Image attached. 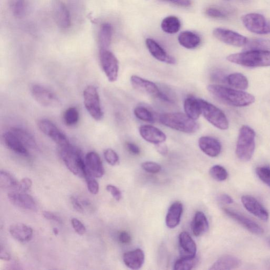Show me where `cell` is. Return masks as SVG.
<instances>
[{
	"instance_id": "obj_45",
	"label": "cell",
	"mask_w": 270,
	"mask_h": 270,
	"mask_svg": "<svg viewBox=\"0 0 270 270\" xmlns=\"http://www.w3.org/2000/svg\"><path fill=\"white\" fill-rule=\"evenodd\" d=\"M206 14L211 18L224 19L228 18L229 13L226 11L214 8H210L207 9Z\"/></svg>"
},
{
	"instance_id": "obj_28",
	"label": "cell",
	"mask_w": 270,
	"mask_h": 270,
	"mask_svg": "<svg viewBox=\"0 0 270 270\" xmlns=\"http://www.w3.org/2000/svg\"><path fill=\"white\" fill-rule=\"evenodd\" d=\"M209 224L206 215L201 212H197L193 218L192 230L196 236L205 234L209 230Z\"/></svg>"
},
{
	"instance_id": "obj_31",
	"label": "cell",
	"mask_w": 270,
	"mask_h": 270,
	"mask_svg": "<svg viewBox=\"0 0 270 270\" xmlns=\"http://www.w3.org/2000/svg\"><path fill=\"white\" fill-rule=\"evenodd\" d=\"M112 31V27L109 24H104L101 26L98 34L100 50L108 49L111 42Z\"/></svg>"
},
{
	"instance_id": "obj_50",
	"label": "cell",
	"mask_w": 270,
	"mask_h": 270,
	"mask_svg": "<svg viewBox=\"0 0 270 270\" xmlns=\"http://www.w3.org/2000/svg\"><path fill=\"white\" fill-rule=\"evenodd\" d=\"M43 216L48 220L53 221L60 224L62 223L61 218L53 212L44 211L43 212Z\"/></svg>"
},
{
	"instance_id": "obj_18",
	"label": "cell",
	"mask_w": 270,
	"mask_h": 270,
	"mask_svg": "<svg viewBox=\"0 0 270 270\" xmlns=\"http://www.w3.org/2000/svg\"><path fill=\"white\" fill-rule=\"evenodd\" d=\"M139 132L145 141L155 145L164 143L167 139L166 134L162 130L151 125L141 126Z\"/></svg>"
},
{
	"instance_id": "obj_20",
	"label": "cell",
	"mask_w": 270,
	"mask_h": 270,
	"mask_svg": "<svg viewBox=\"0 0 270 270\" xmlns=\"http://www.w3.org/2000/svg\"><path fill=\"white\" fill-rule=\"evenodd\" d=\"M198 143L200 150L210 157L216 158L221 153V144L215 138L202 137L199 138Z\"/></svg>"
},
{
	"instance_id": "obj_7",
	"label": "cell",
	"mask_w": 270,
	"mask_h": 270,
	"mask_svg": "<svg viewBox=\"0 0 270 270\" xmlns=\"http://www.w3.org/2000/svg\"><path fill=\"white\" fill-rule=\"evenodd\" d=\"M83 96L84 105L93 119L102 120L104 112L97 88L92 85L87 86L83 91Z\"/></svg>"
},
{
	"instance_id": "obj_34",
	"label": "cell",
	"mask_w": 270,
	"mask_h": 270,
	"mask_svg": "<svg viewBox=\"0 0 270 270\" xmlns=\"http://www.w3.org/2000/svg\"><path fill=\"white\" fill-rule=\"evenodd\" d=\"M181 25V22L176 16H169L162 21L161 27L165 32L174 34L179 31Z\"/></svg>"
},
{
	"instance_id": "obj_15",
	"label": "cell",
	"mask_w": 270,
	"mask_h": 270,
	"mask_svg": "<svg viewBox=\"0 0 270 270\" xmlns=\"http://www.w3.org/2000/svg\"><path fill=\"white\" fill-rule=\"evenodd\" d=\"M130 82L134 89L144 94L159 98L162 93L155 83L136 75L131 77Z\"/></svg>"
},
{
	"instance_id": "obj_38",
	"label": "cell",
	"mask_w": 270,
	"mask_h": 270,
	"mask_svg": "<svg viewBox=\"0 0 270 270\" xmlns=\"http://www.w3.org/2000/svg\"><path fill=\"white\" fill-rule=\"evenodd\" d=\"M63 121L68 126L76 125L79 120V112L76 107L68 108L63 114Z\"/></svg>"
},
{
	"instance_id": "obj_19",
	"label": "cell",
	"mask_w": 270,
	"mask_h": 270,
	"mask_svg": "<svg viewBox=\"0 0 270 270\" xmlns=\"http://www.w3.org/2000/svg\"><path fill=\"white\" fill-rule=\"evenodd\" d=\"M146 44L150 54L158 60L169 64H175L176 59L172 56L168 54L165 50L155 40L147 39Z\"/></svg>"
},
{
	"instance_id": "obj_51",
	"label": "cell",
	"mask_w": 270,
	"mask_h": 270,
	"mask_svg": "<svg viewBox=\"0 0 270 270\" xmlns=\"http://www.w3.org/2000/svg\"><path fill=\"white\" fill-rule=\"evenodd\" d=\"M118 240L124 244H128L131 241V236L129 233L126 231H122L118 235Z\"/></svg>"
},
{
	"instance_id": "obj_14",
	"label": "cell",
	"mask_w": 270,
	"mask_h": 270,
	"mask_svg": "<svg viewBox=\"0 0 270 270\" xmlns=\"http://www.w3.org/2000/svg\"><path fill=\"white\" fill-rule=\"evenodd\" d=\"M8 198L11 204L16 207L32 211L37 210L36 201L27 192H11L8 193Z\"/></svg>"
},
{
	"instance_id": "obj_16",
	"label": "cell",
	"mask_w": 270,
	"mask_h": 270,
	"mask_svg": "<svg viewBox=\"0 0 270 270\" xmlns=\"http://www.w3.org/2000/svg\"><path fill=\"white\" fill-rule=\"evenodd\" d=\"M241 201L244 208L253 215L263 221L268 220V212L256 198L250 195H244L241 198Z\"/></svg>"
},
{
	"instance_id": "obj_56",
	"label": "cell",
	"mask_w": 270,
	"mask_h": 270,
	"mask_svg": "<svg viewBox=\"0 0 270 270\" xmlns=\"http://www.w3.org/2000/svg\"><path fill=\"white\" fill-rule=\"evenodd\" d=\"M0 259L6 261H8L11 259L10 253L3 246H1V251H0Z\"/></svg>"
},
{
	"instance_id": "obj_25",
	"label": "cell",
	"mask_w": 270,
	"mask_h": 270,
	"mask_svg": "<svg viewBox=\"0 0 270 270\" xmlns=\"http://www.w3.org/2000/svg\"><path fill=\"white\" fill-rule=\"evenodd\" d=\"M9 232L12 237L21 243L30 241L33 236L32 229L23 223H17L12 225Z\"/></svg>"
},
{
	"instance_id": "obj_37",
	"label": "cell",
	"mask_w": 270,
	"mask_h": 270,
	"mask_svg": "<svg viewBox=\"0 0 270 270\" xmlns=\"http://www.w3.org/2000/svg\"><path fill=\"white\" fill-rule=\"evenodd\" d=\"M197 257H182L176 261L174 265L175 270H190L197 265Z\"/></svg>"
},
{
	"instance_id": "obj_5",
	"label": "cell",
	"mask_w": 270,
	"mask_h": 270,
	"mask_svg": "<svg viewBox=\"0 0 270 270\" xmlns=\"http://www.w3.org/2000/svg\"><path fill=\"white\" fill-rule=\"evenodd\" d=\"M256 132L251 127L243 126L240 129L236 154L243 162H248L254 154L256 148Z\"/></svg>"
},
{
	"instance_id": "obj_8",
	"label": "cell",
	"mask_w": 270,
	"mask_h": 270,
	"mask_svg": "<svg viewBox=\"0 0 270 270\" xmlns=\"http://www.w3.org/2000/svg\"><path fill=\"white\" fill-rule=\"evenodd\" d=\"M99 59L102 69L108 81L115 82L119 73V62L108 49L100 50Z\"/></svg>"
},
{
	"instance_id": "obj_1",
	"label": "cell",
	"mask_w": 270,
	"mask_h": 270,
	"mask_svg": "<svg viewBox=\"0 0 270 270\" xmlns=\"http://www.w3.org/2000/svg\"><path fill=\"white\" fill-rule=\"evenodd\" d=\"M207 89L215 98L230 106L246 107L255 101V97L250 94L219 84H210Z\"/></svg>"
},
{
	"instance_id": "obj_2",
	"label": "cell",
	"mask_w": 270,
	"mask_h": 270,
	"mask_svg": "<svg viewBox=\"0 0 270 270\" xmlns=\"http://www.w3.org/2000/svg\"><path fill=\"white\" fill-rule=\"evenodd\" d=\"M60 149L61 156L66 168L75 175L85 178L88 171L81 151L71 144Z\"/></svg>"
},
{
	"instance_id": "obj_27",
	"label": "cell",
	"mask_w": 270,
	"mask_h": 270,
	"mask_svg": "<svg viewBox=\"0 0 270 270\" xmlns=\"http://www.w3.org/2000/svg\"><path fill=\"white\" fill-rule=\"evenodd\" d=\"M241 261L237 257L226 255L219 258L210 268L212 270H230L238 267Z\"/></svg>"
},
{
	"instance_id": "obj_53",
	"label": "cell",
	"mask_w": 270,
	"mask_h": 270,
	"mask_svg": "<svg viewBox=\"0 0 270 270\" xmlns=\"http://www.w3.org/2000/svg\"><path fill=\"white\" fill-rule=\"evenodd\" d=\"M162 1L171 3L183 7H189L191 5V0H162Z\"/></svg>"
},
{
	"instance_id": "obj_42",
	"label": "cell",
	"mask_w": 270,
	"mask_h": 270,
	"mask_svg": "<svg viewBox=\"0 0 270 270\" xmlns=\"http://www.w3.org/2000/svg\"><path fill=\"white\" fill-rule=\"evenodd\" d=\"M256 173L261 181L270 187V167H259L257 168Z\"/></svg>"
},
{
	"instance_id": "obj_36",
	"label": "cell",
	"mask_w": 270,
	"mask_h": 270,
	"mask_svg": "<svg viewBox=\"0 0 270 270\" xmlns=\"http://www.w3.org/2000/svg\"><path fill=\"white\" fill-rule=\"evenodd\" d=\"M244 50L245 51H270V40L264 39L249 40L248 43L244 46Z\"/></svg>"
},
{
	"instance_id": "obj_23",
	"label": "cell",
	"mask_w": 270,
	"mask_h": 270,
	"mask_svg": "<svg viewBox=\"0 0 270 270\" xmlns=\"http://www.w3.org/2000/svg\"><path fill=\"white\" fill-rule=\"evenodd\" d=\"M179 250L182 257L196 256L197 247L196 243L187 232H183L179 235Z\"/></svg>"
},
{
	"instance_id": "obj_26",
	"label": "cell",
	"mask_w": 270,
	"mask_h": 270,
	"mask_svg": "<svg viewBox=\"0 0 270 270\" xmlns=\"http://www.w3.org/2000/svg\"><path fill=\"white\" fill-rule=\"evenodd\" d=\"M183 211V205L180 201L173 202L169 208L166 217V224L168 228L174 229L179 225Z\"/></svg>"
},
{
	"instance_id": "obj_59",
	"label": "cell",
	"mask_w": 270,
	"mask_h": 270,
	"mask_svg": "<svg viewBox=\"0 0 270 270\" xmlns=\"http://www.w3.org/2000/svg\"><path fill=\"white\" fill-rule=\"evenodd\" d=\"M53 232L56 235H57L59 234V231L58 229L56 228L53 229Z\"/></svg>"
},
{
	"instance_id": "obj_24",
	"label": "cell",
	"mask_w": 270,
	"mask_h": 270,
	"mask_svg": "<svg viewBox=\"0 0 270 270\" xmlns=\"http://www.w3.org/2000/svg\"><path fill=\"white\" fill-rule=\"evenodd\" d=\"M123 261L127 267L131 269H140L145 262V254L141 249L124 253Z\"/></svg>"
},
{
	"instance_id": "obj_13",
	"label": "cell",
	"mask_w": 270,
	"mask_h": 270,
	"mask_svg": "<svg viewBox=\"0 0 270 270\" xmlns=\"http://www.w3.org/2000/svg\"><path fill=\"white\" fill-rule=\"evenodd\" d=\"M52 8L57 26L62 29H69L72 24L71 15L64 4L61 0H53Z\"/></svg>"
},
{
	"instance_id": "obj_9",
	"label": "cell",
	"mask_w": 270,
	"mask_h": 270,
	"mask_svg": "<svg viewBox=\"0 0 270 270\" xmlns=\"http://www.w3.org/2000/svg\"><path fill=\"white\" fill-rule=\"evenodd\" d=\"M38 127L42 132L53 141L60 148L71 144L66 135L52 121L43 118L39 121Z\"/></svg>"
},
{
	"instance_id": "obj_44",
	"label": "cell",
	"mask_w": 270,
	"mask_h": 270,
	"mask_svg": "<svg viewBox=\"0 0 270 270\" xmlns=\"http://www.w3.org/2000/svg\"><path fill=\"white\" fill-rule=\"evenodd\" d=\"M104 156L106 162L111 166H115L119 163V156L112 149H105L104 151Z\"/></svg>"
},
{
	"instance_id": "obj_30",
	"label": "cell",
	"mask_w": 270,
	"mask_h": 270,
	"mask_svg": "<svg viewBox=\"0 0 270 270\" xmlns=\"http://www.w3.org/2000/svg\"><path fill=\"white\" fill-rule=\"evenodd\" d=\"M178 40L182 46L188 49H195L200 43V37L196 34L188 31L181 32Z\"/></svg>"
},
{
	"instance_id": "obj_6",
	"label": "cell",
	"mask_w": 270,
	"mask_h": 270,
	"mask_svg": "<svg viewBox=\"0 0 270 270\" xmlns=\"http://www.w3.org/2000/svg\"><path fill=\"white\" fill-rule=\"evenodd\" d=\"M201 114L214 127L221 130L229 128V122L224 113L204 99H199Z\"/></svg>"
},
{
	"instance_id": "obj_3",
	"label": "cell",
	"mask_w": 270,
	"mask_h": 270,
	"mask_svg": "<svg viewBox=\"0 0 270 270\" xmlns=\"http://www.w3.org/2000/svg\"><path fill=\"white\" fill-rule=\"evenodd\" d=\"M227 60L244 66L256 68L270 66V51L249 50L233 54Z\"/></svg>"
},
{
	"instance_id": "obj_22",
	"label": "cell",
	"mask_w": 270,
	"mask_h": 270,
	"mask_svg": "<svg viewBox=\"0 0 270 270\" xmlns=\"http://www.w3.org/2000/svg\"><path fill=\"white\" fill-rule=\"evenodd\" d=\"M3 139L6 146L16 154L23 156L29 155L28 148L10 130L4 133Z\"/></svg>"
},
{
	"instance_id": "obj_54",
	"label": "cell",
	"mask_w": 270,
	"mask_h": 270,
	"mask_svg": "<svg viewBox=\"0 0 270 270\" xmlns=\"http://www.w3.org/2000/svg\"><path fill=\"white\" fill-rule=\"evenodd\" d=\"M126 147L128 150L133 155H138L141 153V150L139 147L132 143H127Z\"/></svg>"
},
{
	"instance_id": "obj_17",
	"label": "cell",
	"mask_w": 270,
	"mask_h": 270,
	"mask_svg": "<svg viewBox=\"0 0 270 270\" xmlns=\"http://www.w3.org/2000/svg\"><path fill=\"white\" fill-rule=\"evenodd\" d=\"M223 210L228 216L238 222L252 233L256 235H261L263 233V229L258 224L249 218L233 210L226 208Z\"/></svg>"
},
{
	"instance_id": "obj_57",
	"label": "cell",
	"mask_w": 270,
	"mask_h": 270,
	"mask_svg": "<svg viewBox=\"0 0 270 270\" xmlns=\"http://www.w3.org/2000/svg\"><path fill=\"white\" fill-rule=\"evenodd\" d=\"M156 149L159 153L162 155H166L167 153V147L164 143L156 145Z\"/></svg>"
},
{
	"instance_id": "obj_43",
	"label": "cell",
	"mask_w": 270,
	"mask_h": 270,
	"mask_svg": "<svg viewBox=\"0 0 270 270\" xmlns=\"http://www.w3.org/2000/svg\"><path fill=\"white\" fill-rule=\"evenodd\" d=\"M84 179L86 181L87 188L89 192L94 195L97 194L99 191V185L95 179V177L88 172Z\"/></svg>"
},
{
	"instance_id": "obj_40",
	"label": "cell",
	"mask_w": 270,
	"mask_h": 270,
	"mask_svg": "<svg viewBox=\"0 0 270 270\" xmlns=\"http://www.w3.org/2000/svg\"><path fill=\"white\" fill-rule=\"evenodd\" d=\"M133 113L138 119L146 122L154 123V119L153 114L147 108L144 107H138L134 109Z\"/></svg>"
},
{
	"instance_id": "obj_33",
	"label": "cell",
	"mask_w": 270,
	"mask_h": 270,
	"mask_svg": "<svg viewBox=\"0 0 270 270\" xmlns=\"http://www.w3.org/2000/svg\"><path fill=\"white\" fill-rule=\"evenodd\" d=\"M227 82L232 87L241 90H245L249 86L248 79L240 73H234L229 75L227 78Z\"/></svg>"
},
{
	"instance_id": "obj_47",
	"label": "cell",
	"mask_w": 270,
	"mask_h": 270,
	"mask_svg": "<svg viewBox=\"0 0 270 270\" xmlns=\"http://www.w3.org/2000/svg\"><path fill=\"white\" fill-rule=\"evenodd\" d=\"M71 223L74 230L78 234L82 235L85 234L86 228L79 219L73 218L72 219Z\"/></svg>"
},
{
	"instance_id": "obj_52",
	"label": "cell",
	"mask_w": 270,
	"mask_h": 270,
	"mask_svg": "<svg viewBox=\"0 0 270 270\" xmlns=\"http://www.w3.org/2000/svg\"><path fill=\"white\" fill-rule=\"evenodd\" d=\"M71 202L74 209L77 212L83 213L84 212V208L82 206L80 200L79 198L72 196L71 198Z\"/></svg>"
},
{
	"instance_id": "obj_58",
	"label": "cell",
	"mask_w": 270,
	"mask_h": 270,
	"mask_svg": "<svg viewBox=\"0 0 270 270\" xmlns=\"http://www.w3.org/2000/svg\"><path fill=\"white\" fill-rule=\"evenodd\" d=\"M219 199L221 201L224 202V204L227 205H231L233 202L232 198L229 195L226 194L220 195L219 197Z\"/></svg>"
},
{
	"instance_id": "obj_35",
	"label": "cell",
	"mask_w": 270,
	"mask_h": 270,
	"mask_svg": "<svg viewBox=\"0 0 270 270\" xmlns=\"http://www.w3.org/2000/svg\"><path fill=\"white\" fill-rule=\"evenodd\" d=\"M19 183L11 173L2 171L0 173V186L5 190L18 189Z\"/></svg>"
},
{
	"instance_id": "obj_49",
	"label": "cell",
	"mask_w": 270,
	"mask_h": 270,
	"mask_svg": "<svg viewBox=\"0 0 270 270\" xmlns=\"http://www.w3.org/2000/svg\"><path fill=\"white\" fill-rule=\"evenodd\" d=\"M32 185V182L31 179L24 178L19 183L18 189L19 191L27 192L31 189Z\"/></svg>"
},
{
	"instance_id": "obj_10",
	"label": "cell",
	"mask_w": 270,
	"mask_h": 270,
	"mask_svg": "<svg viewBox=\"0 0 270 270\" xmlns=\"http://www.w3.org/2000/svg\"><path fill=\"white\" fill-rule=\"evenodd\" d=\"M32 97L38 103L46 107H57L60 101L57 96L41 84H34L31 88Z\"/></svg>"
},
{
	"instance_id": "obj_39",
	"label": "cell",
	"mask_w": 270,
	"mask_h": 270,
	"mask_svg": "<svg viewBox=\"0 0 270 270\" xmlns=\"http://www.w3.org/2000/svg\"><path fill=\"white\" fill-rule=\"evenodd\" d=\"M211 176L218 182L226 181L228 177V173L226 169L221 165L213 166L210 170Z\"/></svg>"
},
{
	"instance_id": "obj_32",
	"label": "cell",
	"mask_w": 270,
	"mask_h": 270,
	"mask_svg": "<svg viewBox=\"0 0 270 270\" xmlns=\"http://www.w3.org/2000/svg\"><path fill=\"white\" fill-rule=\"evenodd\" d=\"M10 130L18 137L27 148L36 149L37 147L35 138L27 130L20 127H12Z\"/></svg>"
},
{
	"instance_id": "obj_21",
	"label": "cell",
	"mask_w": 270,
	"mask_h": 270,
	"mask_svg": "<svg viewBox=\"0 0 270 270\" xmlns=\"http://www.w3.org/2000/svg\"><path fill=\"white\" fill-rule=\"evenodd\" d=\"M88 172L95 178L102 177L105 174L104 167L99 155L95 151H91L85 158Z\"/></svg>"
},
{
	"instance_id": "obj_4",
	"label": "cell",
	"mask_w": 270,
	"mask_h": 270,
	"mask_svg": "<svg viewBox=\"0 0 270 270\" xmlns=\"http://www.w3.org/2000/svg\"><path fill=\"white\" fill-rule=\"evenodd\" d=\"M160 122L166 127L187 133H194L199 129L195 121L181 112L162 114L160 116Z\"/></svg>"
},
{
	"instance_id": "obj_29",
	"label": "cell",
	"mask_w": 270,
	"mask_h": 270,
	"mask_svg": "<svg viewBox=\"0 0 270 270\" xmlns=\"http://www.w3.org/2000/svg\"><path fill=\"white\" fill-rule=\"evenodd\" d=\"M184 109L185 114L194 121L197 120L201 114L199 100L193 97L185 99Z\"/></svg>"
},
{
	"instance_id": "obj_12",
	"label": "cell",
	"mask_w": 270,
	"mask_h": 270,
	"mask_svg": "<svg viewBox=\"0 0 270 270\" xmlns=\"http://www.w3.org/2000/svg\"><path fill=\"white\" fill-rule=\"evenodd\" d=\"M214 36L218 40L235 47H244L249 39L240 34L230 30L216 28L213 31Z\"/></svg>"
},
{
	"instance_id": "obj_41",
	"label": "cell",
	"mask_w": 270,
	"mask_h": 270,
	"mask_svg": "<svg viewBox=\"0 0 270 270\" xmlns=\"http://www.w3.org/2000/svg\"><path fill=\"white\" fill-rule=\"evenodd\" d=\"M26 0H14L12 4V12L15 16L21 18L26 12Z\"/></svg>"
},
{
	"instance_id": "obj_48",
	"label": "cell",
	"mask_w": 270,
	"mask_h": 270,
	"mask_svg": "<svg viewBox=\"0 0 270 270\" xmlns=\"http://www.w3.org/2000/svg\"><path fill=\"white\" fill-rule=\"evenodd\" d=\"M106 190L117 201H120L122 199V192L115 186L111 184L108 185L106 187Z\"/></svg>"
},
{
	"instance_id": "obj_11",
	"label": "cell",
	"mask_w": 270,
	"mask_h": 270,
	"mask_svg": "<svg viewBox=\"0 0 270 270\" xmlns=\"http://www.w3.org/2000/svg\"><path fill=\"white\" fill-rule=\"evenodd\" d=\"M242 21L245 27L252 33L258 35L270 33V23L262 14L249 13L242 16Z\"/></svg>"
},
{
	"instance_id": "obj_60",
	"label": "cell",
	"mask_w": 270,
	"mask_h": 270,
	"mask_svg": "<svg viewBox=\"0 0 270 270\" xmlns=\"http://www.w3.org/2000/svg\"><path fill=\"white\" fill-rule=\"evenodd\" d=\"M267 244L268 246L270 247V238L267 240Z\"/></svg>"
},
{
	"instance_id": "obj_46",
	"label": "cell",
	"mask_w": 270,
	"mask_h": 270,
	"mask_svg": "<svg viewBox=\"0 0 270 270\" xmlns=\"http://www.w3.org/2000/svg\"><path fill=\"white\" fill-rule=\"evenodd\" d=\"M142 167L146 172L151 174L160 172L162 167L159 164L153 162H145L142 164Z\"/></svg>"
},
{
	"instance_id": "obj_55",
	"label": "cell",
	"mask_w": 270,
	"mask_h": 270,
	"mask_svg": "<svg viewBox=\"0 0 270 270\" xmlns=\"http://www.w3.org/2000/svg\"><path fill=\"white\" fill-rule=\"evenodd\" d=\"M212 78L216 81L227 82V76L221 72H216L213 73Z\"/></svg>"
}]
</instances>
